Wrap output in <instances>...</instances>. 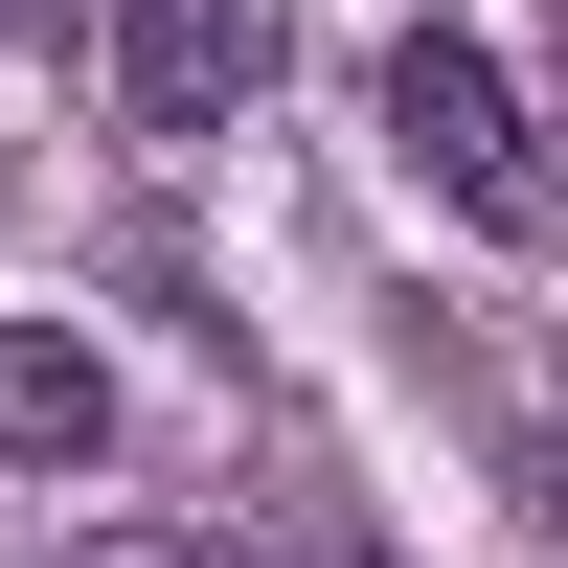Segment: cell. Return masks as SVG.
Instances as JSON below:
<instances>
[{
  "label": "cell",
  "instance_id": "6da1fadb",
  "mask_svg": "<svg viewBox=\"0 0 568 568\" xmlns=\"http://www.w3.org/2000/svg\"><path fill=\"white\" fill-rule=\"evenodd\" d=\"M387 160L433 182L455 227H500V251L546 227V136H524V91H500L455 23H409V45H387Z\"/></svg>",
  "mask_w": 568,
  "mask_h": 568
},
{
  "label": "cell",
  "instance_id": "7a4b0ae2",
  "mask_svg": "<svg viewBox=\"0 0 568 568\" xmlns=\"http://www.w3.org/2000/svg\"><path fill=\"white\" fill-rule=\"evenodd\" d=\"M114 91L136 136H227L273 91V0H114Z\"/></svg>",
  "mask_w": 568,
  "mask_h": 568
},
{
  "label": "cell",
  "instance_id": "3957f363",
  "mask_svg": "<svg viewBox=\"0 0 568 568\" xmlns=\"http://www.w3.org/2000/svg\"><path fill=\"white\" fill-rule=\"evenodd\" d=\"M0 455H23V478H91V455H114V364H91L69 318H0Z\"/></svg>",
  "mask_w": 568,
  "mask_h": 568
},
{
  "label": "cell",
  "instance_id": "277c9868",
  "mask_svg": "<svg viewBox=\"0 0 568 568\" xmlns=\"http://www.w3.org/2000/svg\"><path fill=\"white\" fill-rule=\"evenodd\" d=\"M546 524H568V409H546Z\"/></svg>",
  "mask_w": 568,
  "mask_h": 568
},
{
  "label": "cell",
  "instance_id": "5b68a950",
  "mask_svg": "<svg viewBox=\"0 0 568 568\" xmlns=\"http://www.w3.org/2000/svg\"><path fill=\"white\" fill-rule=\"evenodd\" d=\"M91 568H182V546H91Z\"/></svg>",
  "mask_w": 568,
  "mask_h": 568
},
{
  "label": "cell",
  "instance_id": "8992f818",
  "mask_svg": "<svg viewBox=\"0 0 568 568\" xmlns=\"http://www.w3.org/2000/svg\"><path fill=\"white\" fill-rule=\"evenodd\" d=\"M0 23H69V0H0Z\"/></svg>",
  "mask_w": 568,
  "mask_h": 568
}]
</instances>
